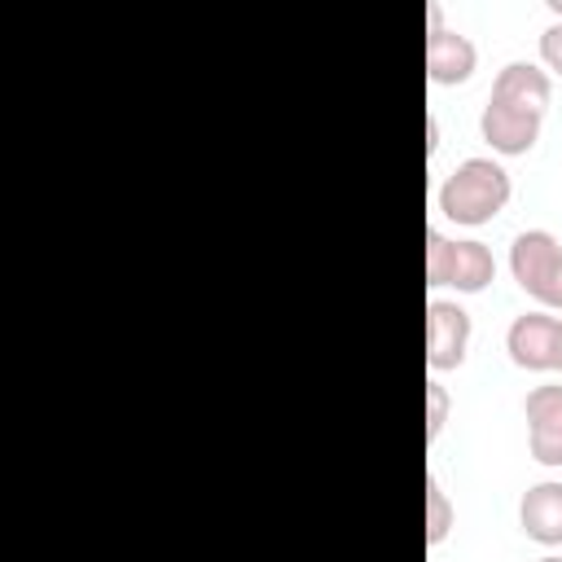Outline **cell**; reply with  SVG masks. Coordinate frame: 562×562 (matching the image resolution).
<instances>
[{
	"instance_id": "1",
	"label": "cell",
	"mask_w": 562,
	"mask_h": 562,
	"mask_svg": "<svg viewBox=\"0 0 562 562\" xmlns=\"http://www.w3.org/2000/svg\"><path fill=\"white\" fill-rule=\"evenodd\" d=\"M514 184L509 171L496 158H465L452 167V176L439 184V211L452 224H487L505 211Z\"/></svg>"
},
{
	"instance_id": "2",
	"label": "cell",
	"mask_w": 562,
	"mask_h": 562,
	"mask_svg": "<svg viewBox=\"0 0 562 562\" xmlns=\"http://www.w3.org/2000/svg\"><path fill=\"white\" fill-rule=\"evenodd\" d=\"M496 281V259L483 241H448L443 233H426V285H452L461 294H479Z\"/></svg>"
},
{
	"instance_id": "3",
	"label": "cell",
	"mask_w": 562,
	"mask_h": 562,
	"mask_svg": "<svg viewBox=\"0 0 562 562\" xmlns=\"http://www.w3.org/2000/svg\"><path fill=\"white\" fill-rule=\"evenodd\" d=\"M514 281L544 307H562V241L549 228H527L509 246Z\"/></svg>"
},
{
	"instance_id": "4",
	"label": "cell",
	"mask_w": 562,
	"mask_h": 562,
	"mask_svg": "<svg viewBox=\"0 0 562 562\" xmlns=\"http://www.w3.org/2000/svg\"><path fill=\"white\" fill-rule=\"evenodd\" d=\"M505 351L518 369H531V373H549L558 369L562 360V321L549 316V312H522L509 321V334H505Z\"/></svg>"
},
{
	"instance_id": "5",
	"label": "cell",
	"mask_w": 562,
	"mask_h": 562,
	"mask_svg": "<svg viewBox=\"0 0 562 562\" xmlns=\"http://www.w3.org/2000/svg\"><path fill=\"white\" fill-rule=\"evenodd\" d=\"M470 351V312L452 299H430L426 303V364L430 373L461 369Z\"/></svg>"
},
{
	"instance_id": "6",
	"label": "cell",
	"mask_w": 562,
	"mask_h": 562,
	"mask_svg": "<svg viewBox=\"0 0 562 562\" xmlns=\"http://www.w3.org/2000/svg\"><path fill=\"white\" fill-rule=\"evenodd\" d=\"M426 18H430V35H426V75L435 83H465L479 66V48L470 35L461 31H448L443 26V9L439 4H426Z\"/></svg>"
},
{
	"instance_id": "7",
	"label": "cell",
	"mask_w": 562,
	"mask_h": 562,
	"mask_svg": "<svg viewBox=\"0 0 562 562\" xmlns=\"http://www.w3.org/2000/svg\"><path fill=\"white\" fill-rule=\"evenodd\" d=\"M527 413V448L540 465H562V382L531 386L522 400Z\"/></svg>"
},
{
	"instance_id": "8",
	"label": "cell",
	"mask_w": 562,
	"mask_h": 562,
	"mask_svg": "<svg viewBox=\"0 0 562 562\" xmlns=\"http://www.w3.org/2000/svg\"><path fill=\"white\" fill-rule=\"evenodd\" d=\"M540 123H544V114H531V110H514V105H505V101H492L487 97V105H483V114H479V132H483V140L496 149V154H527L536 140H540Z\"/></svg>"
},
{
	"instance_id": "9",
	"label": "cell",
	"mask_w": 562,
	"mask_h": 562,
	"mask_svg": "<svg viewBox=\"0 0 562 562\" xmlns=\"http://www.w3.org/2000/svg\"><path fill=\"white\" fill-rule=\"evenodd\" d=\"M492 101H505L514 110H531V114H544L549 97H553V79L549 70H540L536 61H505L492 79Z\"/></svg>"
},
{
	"instance_id": "10",
	"label": "cell",
	"mask_w": 562,
	"mask_h": 562,
	"mask_svg": "<svg viewBox=\"0 0 562 562\" xmlns=\"http://www.w3.org/2000/svg\"><path fill=\"white\" fill-rule=\"evenodd\" d=\"M518 527L536 540V544H562V483L544 479L531 483L518 501Z\"/></svg>"
},
{
	"instance_id": "11",
	"label": "cell",
	"mask_w": 562,
	"mask_h": 562,
	"mask_svg": "<svg viewBox=\"0 0 562 562\" xmlns=\"http://www.w3.org/2000/svg\"><path fill=\"white\" fill-rule=\"evenodd\" d=\"M452 531V501L439 483V474H426V544H443Z\"/></svg>"
},
{
	"instance_id": "12",
	"label": "cell",
	"mask_w": 562,
	"mask_h": 562,
	"mask_svg": "<svg viewBox=\"0 0 562 562\" xmlns=\"http://www.w3.org/2000/svg\"><path fill=\"white\" fill-rule=\"evenodd\" d=\"M443 422H448V391H443L439 378H430V382H426V439H430V443L439 439Z\"/></svg>"
},
{
	"instance_id": "13",
	"label": "cell",
	"mask_w": 562,
	"mask_h": 562,
	"mask_svg": "<svg viewBox=\"0 0 562 562\" xmlns=\"http://www.w3.org/2000/svg\"><path fill=\"white\" fill-rule=\"evenodd\" d=\"M540 57H544V66L553 75H562V22H553V26L540 31Z\"/></svg>"
},
{
	"instance_id": "14",
	"label": "cell",
	"mask_w": 562,
	"mask_h": 562,
	"mask_svg": "<svg viewBox=\"0 0 562 562\" xmlns=\"http://www.w3.org/2000/svg\"><path fill=\"white\" fill-rule=\"evenodd\" d=\"M426 127H430V140H426V154H435V149H439V123H435V119H430V123H426Z\"/></svg>"
},
{
	"instance_id": "15",
	"label": "cell",
	"mask_w": 562,
	"mask_h": 562,
	"mask_svg": "<svg viewBox=\"0 0 562 562\" xmlns=\"http://www.w3.org/2000/svg\"><path fill=\"white\" fill-rule=\"evenodd\" d=\"M549 9H553V13H558V18H562V0H549Z\"/></svg>"
},
{
	"instance_id": "16",
	"label": "cell",
	"mask_w": 562,
	"mask_h": 562,
	"mask_svg": "<svg viewBox=\"0 0 562 562\" xmlns=\"http://www.w3.org/2000/svg\"><path fill=\"white\" fill-rule=\"evenodd\" d=\"M536 562H562V558H553V553H549V558H536Z\"/></svg>"
},
{
	"instance_id": "17",
	"label": "cell",
	"mask_w": 562,
	"mask_h": 562,
	"mask_svg": "<svg viewBox=\"0 0 562 562\" xmlns=\"http://www.w3.org/2000/svg\"><path fill=\"white\" fill-rule=\"evenodd\" d=\"M558 369H562V360H558Z\"/></svg>"
}]
</instances>
